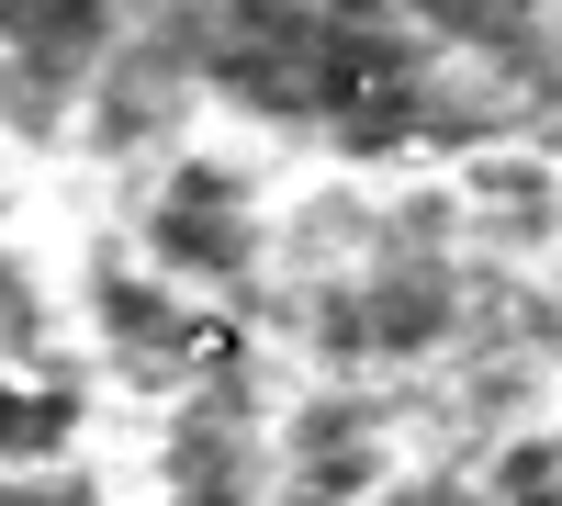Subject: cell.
Here are the masks:
<instances>
[{"mask_svg":"<svg viewBox=\"0 0 562 506\" xmlns=\"http://www.w3.org/2000/svg\"><path fill=\"white\" fill-rule=\"evenodd\" d=\"M147 248H158L169 270L237 282V270H248V214H237V192H225L214 169H180V180H169V203H158V225H147Z\"/></svg>","mask_w":562,"mask_h":506,"instance_id":"6da1fadb","label":"cell"},{"mask_svg":"<svg viewBox=\"0 0 562 506\" xmlns=\"http://www.w3.org/2000/svg\"><path fill=\"white\" fill-rule=\"evenodd\" d=\"M0 34H23V45H90V34H102V0H0Z\"/></svg>","mask_w":562,"mask_h":506,"instance_id":"3957f363","label":"cell"},{"mask_svg":"<svg viewBox=\"0 0 562 506\" xmlns=\"http://www.w3.org/2000/svg\"><path fill=\"white\" fill-rule=\"evenodd\" d=\"M34 439H57V405H34V394L0 383V450H34Z\"/></svg>","mask_w":562,"mask_h":506,"instance_id":"277c9868","label":"cell"},{"mask_svg":"<svg viewBox=\"0 0 562 506\" xmlns=\"http://www.w3.org/2000/svg\"><path fill=\"white\" fill-rule=\"evenodd\" d=\"M326 338H349V349H416V338H439V282H371L349 315H326Z\"/></svg>","mask_w":562,"mask_h":506,"instance_id":"7a4b0ae2","label":"cell"}]
</instances>
